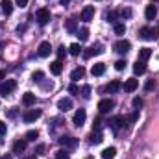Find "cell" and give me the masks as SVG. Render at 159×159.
<instances>
[{
    "mask_svg": "<svg viewBox=\"0 0 159 159\" xmlns=\"http://www.w3.org/2000/svg\"><path fill=\"white\" fill-rule=\"evenodd\" d=\"M159 35V30L157 28H148V26H144V28H141L139 30V37L144 41H156Z\"/></svg>",
    "mask_w": 159,
    "mask_h": 159,
    "instance_id": "6da1fadb",
    "label": "cell"
},
{
    "mask_svg": "<svg viewBox=\"0 0 159 159\" xmlns=\"http://www.w3.org/2000/svg\"><path fill=\"white\" fill-rule=\"evenodd\" d=\"M107 124H109V128H111V129L119 131L120 128L126 124V117H122V115H115V117H111V119L107 120Z\"/></svg>",
    "mask_w": 159,
    "mask_h": 159,
    "instance_id": "7a4b0ae2",
    "label": "cell"
},
{
    "mask_svg": "<svg viewBox=\"0 0 159 159\" xmlns=\"http://www.w3.org/2000/svg\"><path fill=\"white\" fill-rule=\"evenodd\" d=\"M102 52H104V46H102V44H93L91 48H87V50L83 52V57H85V59H89V57L98 56V54H102Z\"/></svg>",
    "mask_w": 159,
    "mask_h": 159,
    "instance_id": "3957f363",
    "label": "cell"
},
{
    "mask_svg": "<svg viewBox=\"0 0 159 159\" xmlns=\"http://www.w3.org/2000/svg\"><path fill=\"white\" fill-rule=\"evenodd\" d=\"M113 106H115V102H113L111 98H104V100L98 102V111H100V113H107V111L113 109Z\"/></svg>",
    "mask_w": 159,
    "mask_h": 159,
    "instance_id": "277c9868",
    "label": "cell"
},
{
    "mask_svg": "<svg viewBox=\"0 0 159 159\" xmlns=\"http://www.w3.org/2000/svg\"><path fill=\"white\" fill-rule=\"evenodd\" d=\"M15 87H17V81H15V80H6V81L0 85V94L6 96V94H9Z\"/></svg>",
    "mask_w": 159,
    "mask_h": 159,
    "instance_id": "5b68a950",
    "label": "cell"
},
{
    "mask_svg": "<svg viewBox=\"0 0 159 159\" xmlns=\"http://www.w3.org/2000/svg\"><path fill=\"white\" fill-rule=\"evenodd\" d=\"M129 48H131V43L126 39H120L115 43V52H119V54H126V52H129Z\"/></svg>",
    "mask_w": 159,
    "mask_h": 159,
    "instance_id": "8992f818",
    "label": "cell"
},
{
    "mask_svg": "<svg viewBox=\"0 0 159 159\" xmlns=\"http://www.w3.org/2000/svg\"><path fill=\"white\" fill-rule=\"evenodd\" d=\"M48 20H50V11H48L46 7H41V9H37V22H39L41 26H44Z\"/></svg>",
    "mask_w": 159,
    "mask_h": 159,
    "instance_id": "52a82bcc",
    "label": "cell"
},
{
    "mask_svg": "<svg viewBox=\"0 0 159 159\" xmlns=\"http://www.w3.org/2000/svg\"><path fill=\"white\" fill-rule=\"evenodd\" d=\"M93 17H94V6H85L81 9V20L89 22V20H93Z\"/></svg>",
    "mask_w": 159,
    "mask_h": 159,
    "instance_id": "ba28073f",
    "label": "cell"
},
{
    "mask_svg": "<svg viewBox=\"0 0 159 159\" xmlns=\"http://www.w3.org/2000/svg\"><path fill=\"white\" fill-rule=\"evenodd\" d=\"M39 117H41V109H30V111H26V113H24V117H22V119H24V122H28V124H30V122H35Z\"/></svg>",
    "mask_w": 159,
    "mask_h": 159,
    "instance_id": "9c48e42d",
    "label": "cell"
},
{
    "mask_svg": "<svg viewBox=\"0 0 159 159\" xmlns=\"http://www.w3.org/2000/svg\"><path fill=\"white\" fill-rule=\"evenodd\" d=\"M50 52H52L50 43H48V41H43V43L39 44V48H37V54H39L41 57H48V56H50Z\"/></svg>",
    "mask_w": 159,
    "mask_h": 159,
    "instance_id": "30bf717a",
    "label": "cell"
},
{
    "mask_svg": "<svg viewBox=\"0 0 159 159\" xmlns=\"http://www.w3.org/2000/svg\"><path fill=\"white\" fill-rule=\"evenodd\" d=\"M85 119H87V113H85V109H78L76 113H74V119H72V122H74V126H83V122H85Z\"/></svg>",
    "mask_w": 159,
    "mask_h": 159,
    "instance_id": "8fae6325",
    "label": "cell"
},
{
    "mask_svg": "<svg viewBox=\"0 0 159 159\" xmlns=\"http://www.w3.org/2000/svg\"><path fill=\"white\" fill-rule=\"evenodd\" d=\"M137 87H139V81L135 78H129V80L124 81V91H126V93H133Z\"/></svg>",
    "mask_w": 159,
    "mask_h": 159,
    "instance_id": "7c38bea8",
    "label": "cell"
},
{
    "mask_svg": "<svg viewBox=\"0 0 159 159\" xmlns=\"http://www.w3.org/2000/svg\"><path fill=\"white\" fill-rule=\"evenodd\" d=\"M120 89H122V83H120L119 80H113V81H109V83L106 85V91H107V93H117Z\"/></svg>",
    "mask_w": 159,
    "mask_h": 159,
    "instance_id": "4fadbf2b",
    "label": "cell"
},
{
    "mask_svg": "<svg viewBox=\"0 0 159 159\" xmlns=\"http://www.w3.org/2000/svg\"><path fill=\"white\" fill-rule=\"evenodd\" d=\"M61 70H63V63L57 59V61H54V63H50V72L54 74V76H59L61 74Z\"/></svg>",
    "mask_w": 159,
    "mask_h": 159,
    "instance_id": "5bb4252c",
    "label": "cell"
},
{
    "mask_svg": "<svg viewBox=\"0 0 159 159\" xmlns=\"http://www.w3.org/2000/svg\"><path fill=\"white\" fill-rule=\"evenodd\" d=\"M70 107H72V100L70 98H61L57 102V109H61V111H69Z\"/></svg>",
    "mask_w": 159,
    "mask_h": 159,
    "instance_id": "9a60e30c",
    "label": "cell"
},
{
    "mask_svg": "<svg viewBox=\"0 0 159 159\" xmlns=\"http://www.w3.org/2000/svg\"><path fill=\"white\" fill-rule=\"evenodd\" d=\"M0 6H2L4 15H11V13H13V2H11V0H2Z\"/></svg>",
    "mask_w": 159,
    "mask_h": 159,
    "instance_id": "2e32d148",
    "label": "cell"
},
{
    "mask_svg": "<svg viewBox=\"0 0 159 159\" xmlns=\"http://www.w3.org/2000/svg\"><path fill=\"white\" fill-rule=\"evenodd\" d=\"M22 104H24L26 107L34 106V104H35V94H34V93H24V96H22Z\"/></svg>",
    "mask_w": 159,
    "mask_h": 159,
    "instance_id": "e0dca14e",
    "label": "cell"
},
{
    "mask_svg": "<svg viewBox=\"0 0 159 159\" xmlns=\"http://www.w3.org/2000/svg\"><path fill=\"white\" fill-rule=\"evenodd\" d=\"M102 141H104V135H102L100 131H93V133L89 135V143H91V144H100Z\"/></svg>",
    "mask_w": 159,
    "mask_h": 159,
    "instance_id": "ac0fdd59",
    "label": "cell"
},
{
    "mask_svg": "<svg viewBox=\"0 0 159 159\" xmlns=\"http://www.w3.org/2000/svg\"><path fill=\"white\" fill-rule=\"evenodd\" d=\"M59 144H63V146H70V148H74V146L78 144V139H74V137H61V139H59Z\"/></svg>",
    "mask_w": 159,
    "mask_h": 159,
    "instance_id": "d6986e66",
    "label": "cell"
},
{
    "mask_svg": "<svg viewBox=\"0 0 159 159\" xmlns=\"http://www.w3.org/2000/svg\"><path fill=\"white\" fill-rule=\"evenodd\" d=\"M83 76H85V69H83V67H78V69H74V70L70 72V80H72V81L81 80Z\"/></svg>",
    "mask_w": 159,
    "mask_h": 159,
    "instance_id": "ffe728a7",
    "label": "cell"
},
{
    "mask_svg": "<svg viewBox=\"0 0 159 159\" xmlns=\"http://www.w3.org/2000/svg\"><path fill=\"white\" fill-rule=\"evenodd\" d=\"M133 72L139 74V76L144 74V72H146V65H144V61H139V59H137V63L133 65Z\"/></svg>",
    "mask_w": 159,
    "mask_h": 159,
    "instance_id": "44dd1931",
    "label": "cell"
},
{
    "mask_svg": "<svg viewBox=\"0 0 159 159\" xmlns=\"http://www.w3.org/2000/svg\"><path fill=\"white\" fill-rule=\"evenodd\" d=\"M93 76H102L104 72H106V65L104 63H94V67H93Z\"/></svg>",
    "mask_w": 159,
    "mask_h": 159,
    "instance_id": "7402d4cb",
    "label": "cell"
},
{
    "mask_svg": "<svg viewBox=\"0 0 159 159\" xmlns=\"http://www.w3.org/2000/svg\"><path fill=\"white\" fill-rule=\"evenodd\" d=\"M144 15H146V19H148V20H152V19L157 15V7H156V6H146Z\"/></svg>",
    "mask_w": 159,
    "mask_h": 159,
    "instance_id": "603a6c76",
    "label": "cell"
},
{
    "mask_svg": "<svg viewBox=\"0 0 159 159\" xmlns=\"http://www.w3.org/2000/svg\"><path fill=\"white\" fill-rule=\"evenodd\" d=\"M150 56H152V50L150 48H141L139 50V61H146V59H150Z\"/></svg>",
    "mask_w": 159,
    "mask_h": 159,
    "instance_id": "cb8c5ba5",
    "label": "cell"
},
{
    "mask_svg": "<svg viewBox=\"0 0 159 159\" xmlns=\"http://www.w3.org/2000/svg\"><path fill=\"white\" fill-rule=\"evenodd\" d=\"M26 143H28L26 139H24V141H17V143L13 144V152H15V154H20V152H24V150H26Z\"/></svg>",
    "mask_w": 159,
    "mask_h": 159,
    "instance_id": "d4e9b609",
    "label": "cell"
},
{
    "mask_svg": "<svg viewBox=\"0 0 159 159\" xmlns=\"http://www.w3.org/2000/svg\"><path fill=\"white\" fill-rule=\"evenodd\" d=\"M115 154H117V148H115V146H109V148H106V150L102 152V157L104 159H113Z\"/></svg>",
    "mask_w": 159,
    "mask_h": 159,
    "instance_id": "484cf974",
    "label": "cell"
},
{
    "mask_svg": "<svg viewBox=\"0 0 159 159\" xmlns=\"http://www.w3.org/2000/svg\"><path fill=\"white\" fill-rule=\"evenodd\" d=\"M81 50H83V48L80 46L78 43H72V44L69 46V52H70L72 56H80V54H81Z\"/></svg>",
    "mask_w": 159,
    "mask_h": 159,
    "instance_id": "4316f807",
    "label": "cell"
},
{
    "mask_svg": "<svg viewBox=\"0 0 159 159\" xmlns=\"http://www.w3.org/2000/svg\"><path fill=\"white\" fill-rule=\"evenodd\" d=\"M37 137H39V131H37V129H30V131L24 135V139H26V141H35Z\"/></svg>",
    "mask_w": 159,
    "mask_h": 159,
    "instance_id": "83f0119b",
    "label": "cell"
},
{
    "mask_svg": "<svg viewBox=\"0 0 159 159\" xmlns=\"http://www.w3.org/2000/svg\"><path fill=\"white\" fill-rule=\"evenodd\" d=\"M117 17H119V13H117V11H109V13L106 15V19H107L109 22H113V24H117Z\"/></svg>",
    "mask_w": 159,
    "mask_h": 159,
    "instance_id": "f1b7e54d",
    "label": "cell"
},
{
    "mask_svg": "<svg viewBox=\"0 0 159 159\" xmlns=\"http://www.w3.org/2000/svg\"><path fill=\"white\" fill-rule=\"evenodd\" d=\"M113 30H115V34H117V35H124V32H126V26H124V24H120V22H117Z\"/></svg>",
    "mask_w": 159,
    "mask_h": 159,
    "instance_id": "f546056e",
    "label": "cell"
},
{
    "mask_svg": "<svg viewBox=\"0 0 159 159\" xmlns=\"http://www.w3.org/2000/svg\"><path fill=\"white\" fill-rule=\"evenodd\" d=\"M78 35H80V41H87L89 39V30L81 28V30H78Z\"/></svg>",
    "mask_w": 159,
    "mask_h": 159,
    "instance_id": "4dcf8cb0",
    "label": "cell"
},
{
    "mask_svg": "<svg viewBox=\"0 0 159 159\" xmlns=\"http://www.w3.org/2000/svg\"><path fill=\"white\" fill-rule=\"evenodd\" d=\"M67 32H69V34H74V32H76V22H74L72 19L67 20Z\"/></svg>",
    "mask_w": 159,
    "mask_h": 159,
    "instance_id": "1f68e13d",
    "label": "cell"
},
{
    "mask_svg": "<svg viewBox=\"0 0 159 159\" xmlns=\"http://www.w3.org/2000/svg\"><path fill=\"white\" fill-rule=\"evenodd\" d=\"M56 159H70V156L67 154V150H59L56 152Z\"/></svg>",
    "mask_w": 159,
    "mask_h": 159,
    "instance_id": "d6a6232c",
    "label": "cell"
},
{
    "mask_svg": "<svg viewBox=\"0 0 159 159\" xmlns=\"http://www.w3.org/2000/svg\"><path fill=\"white\" fill-rule=\"evenodd\" d=\"M100 128H102V119L98 117V119H94V122H93V131H100Z\"/></svg>",
    "mask_w": 159,
    "mask_h": 159,
    "instance_id": "836d02e7",
    "label": "cell"
},
{
    "mask_svg": "<svg viewBox=\"0 0 159 159\" xmlns=\"http://www.w3.org/2000/svg\"><path fill=\"white\" fill-rule=\"evenodd\" d=\"M81 96H83V98H89V96H91V87H89V85H83V87H81Z\"/></svg>",
    "mask_w": 159,
    "mask_h": 159,
    "instance_id": "e575fe53",
    "label": "cell"
},
{
    "mask_svg": "<svg viewBox=\"0 0 159 159\" xmlns=\"http://www.w3.org/2000/svg\"><path fill=\"white\" fill-rule=\"evenodd\" d=\"M143 104H144V102H143V98H139V96H137V98H133V107H135L137 111L143 107Z\"/></svg>",
    "mask_w": 159,
    "mask_h": 159,
    "instance_id": "d590c367",
    "label": "cell"
},
{
    "mask_svg": "<svg viewBox=\"0 0 159 159\" xmlns=\"http://www.w3.org/2000/svg\"><path fill=\"white\" fill-rule=\"evenodd\" d=\"M137 119H139V111H133L131 115H128V117H126V122H135Z\"/></svg>",
    "mask_w": 159,
    "mask_h": 159,
    "instance_id": "8d00e7d4",
    "label": "cell"
},
{
    "mask_svg": "<svg viewBox=\"0 0 159 159\" xmlns=\"http://www.w3.org/2000/svg\"><path fill=\"white\" fill-rule=\"evenodd\" d=\"M32 78H34V81H41V80L44 78V72H41V70H35Z\"/></svg>",
    "mask_w": 159,
    "mask_h": 159,
    "instance_id": "74e56055",
    "label": "cell"
},
{
    "mask_svg": "<svg viewBox=\"0 0 159 159\" xmlns=\"http://www.w3.org/2000/svg\"><path fill=\"white\" fill-rule=\"evenodd\" d=\"M65 56H67V50H65V46H59V48H57V57H59V61H61Z\"/></svg>",
    "mask_w": 159,
    "mask_h": 159,
    "instance_id": "f35d334b",
    "label": "cell"
},
{
    "mask_svg": "<svg viewBox=\"0 0 159 159\" xmlns=\"http://www.w3.org/2000/svg\"><path fill=\"white\" fill-rule=\"evenodd\" d=\"M115 69H117V70H124V69H126V61H124V59H119V61L115 63Z\"/></svg>",
    "mask_w": 159,
    "mask_h": 159,
    "instance_id": "ab89813d",
    "label": "cell"
},
{
    "mask_svg": "<svg viewBox=\"0 0 159 159\" xmlns=\"http://www.w3.org/2000/svg\"><path fill=\"white\" fill-rule=\"evenodd\" d=\"M154 87H156V80H148V81H146V85H144V89H146V91H152Z\"/></svg>",
    "mask_w": 159,
    "mask_h": 159,
    "instance_id": "60d3db41",
    "label": "cell"
},
{
    "mask_svg": "<svg viewBox=\"0 0 159 159\" xmlns=\"http://www.w3.org/2000/svg\"><path fill=\"white\" fill-rule=\"evenodd\" d=\"M69 93H70V94H76V93H80L78 85H74V83H70V85H69Z\"/></svg>",
    "mask_w": 159,
    "mask_h": 159,
    "instance_id": "b9f144b4",
    "label": "cell"
},
{
    "mask_svg": "<svg viewBox=\"0 0 159 159\" xmlns=\"http://www.w3.org/2000/svg\"><path fill=\"white\" fill-rule=\"evenodd\" d=\"M120 17L129 19V17H131V9H122V11H120Z\"/></svg>",
    "mask_w": 159,
    "mask_h": 159,
    "instance_id": "7bdbcfd3",
    "label": "cell"
},
{
    "mask_svg": "<svg viewBox=\"0 0 159 159\" xmlns=\"http://www.w3.org/2000/svg\"><path fill=\"white\" fill-rule=\"evenodd\" d=\"M6 131H7V126L0 120V137H2V135H6Z\"/></svg>",
    "mask_w": 159,
    "mask_h": 159,
    "instance_id": "ee69618b",
    "label": "cell"
},
{
    "mask_svg": "<svg viewBox=\"0 0 159 159\" xmlns=\"http://www.w3.org/2000/svg\"><path fill=\"white\" fill-rule=\"evenodd\" d=\"M15 4H17L19 7H26V6H28V0H15Z\"/></svg>",
    "mask_w": 159,
    "mask_h": 159,
    "instance_id": "f6af8a7d",
    "label": "cell"
},
{
    "mask_svg": "<svg viewBox=\"0 0 159 159\" xmlns=\"http://www.w3.org/2000/svg\"><path fill=\"white\" fill-rule=\"evenodd\" d=\"M24 30H26V26H24V24H20V26H19V28H17V32H19V34H22V32H24Z\"/></svg>",
    "mask_w": 159,
    "mask_h": 159,
    "instance_id": "bcb514c9",
    "label": "cell"
},
{
    "mask_svg": "<svg viewBox=\"0 0 159 159\" xmlns=\"http://www.w3.org/2000/svg\"><path fill=\"white\" fill-rule=\"evenodd\" d=\"M4 76H6V74H4V70H0V80H4Z\"/></svg>",
    "mask_w": 159,
    "mask_h": 159,
    "instance_id": "7dc6e473",
    "label": "cell"
},
{
    "mask_svg": "<svg viewBox=\"0 0 159 159\" xmlns=\"http://www.w3.org/2000/svg\"><path fill=\"white\" fill-rule=\"evenodd\" d=\"M0 159H11V156H2Z\"/></svg>",
    "mask_w": 159,
    "mask_h": 159,
    "instance_id": "c3c4849f",
    "label": "cell"
},
{
    "mask_svg": "<svg viewBox=\"0 0 159 159\" xmlns=\"http://www.w3.org/2000/svg\"><path fill=\"white\" fill-rule=\"evenodd\" d=\"M61 4H63V6H65V4H69V0H61Z\"/></svg>",
    "mask_w": 159,
    "mask_h": 159,
    "instance_id": "681fc988",
    "label": "cell"
},
{
    "mask_svg": "<svg viewBox=\"0 0 159 159\" xmlns=\"http://www.w3.org/2000/svg\"><path fill=\"white\" fill-rule=\"evenodd\" d=\"M24 159H37L35 156H30V157H24Z\"/></svg>",
    "mask_w": 159,
    "mask_h": 159,
    "instance_id": "f907efd6",
    "label": "cell"
},
{
    "mask_svg": "<svg viewBox=\"0 0 159 159\" xmlns=\"http://www.w3.org/2000/svg\"><path fill=\"white\" fill-rule=\"evenodd\" d=\"M154 2H157V0H154Z\"/></svg>",
    "mask_w": 159,
    "mask_h": 159,
    "instance_id": "816d5d0a",
    "label": "cell"
}]
</instances>
